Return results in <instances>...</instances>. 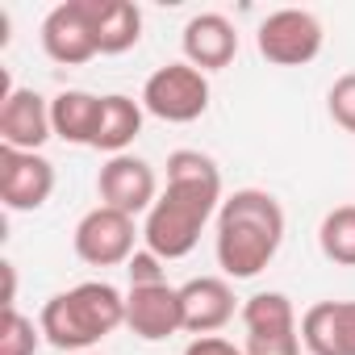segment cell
<instances>
[{
	"label": "cell",
	"mask_w": 355,
	"mask_h": 355,
	"mask_svg": "<svg viewBox=\"0 0 355 355\" xmlns=\"http://www.w3.org/2000/svg\"><path fill=\"white\" fill-rule=\"evenodd\" d=\"M222 171L209 155L201 150H171L167 155V189L150 205L142 222V243L155 251L163 263L167 259H184L197 243L209 218L222 209Z\"/></svg>",
	"instance_id": "obj_1"
},
{
	"label": "cell",
	"mask_w": 355,
	"mask_h": 355,
	"mask_svg": "<svg viewBox=\"0 0 355 355\" xmlns=\"http://www.w3.org/2000/svg\"><path fill=\"white\" fill-rule=\"evenodd\" d=\"M284 243V209L263 189H239L218 209V268L230 280L259 276Z\"/></svg>",
	"instance_id": "obj_2"
},
{
	"label": "cell",
	"mask_w": 355,
	"mask_h": 355,
	"mask_svg": "<svg viewBox=\"0 0 355 355\" xmlns=\"http://www.w3.org/2000/svg\"><path fill=\"white\" fill-rule=\"evenodd\" d=\"M42 338L67 355L92 351L117 326H125V297L109 280H84L67 293H55L42 305Z\"/></svg>",
	"instance_id": "obj_3"
},
{
	"label": "cell",
	"mask_w": 355,
	"mask_h": 355,
	"mask_svg": "<svg viewBox=\"0 0 355 355\" xmlns=\"http://www.w3.org/2000/svg\"><path fill=\"white\" fill-rule=\"evenodd\" d=\"M142 109L167 125H189L209 109V76L197 71L193 63H167L146 76Z\"/></svg>",
	"instance_id": "obj_4"
},
{
	"label": "cell",
	"mask_w": 355,
	"mask_h": 355,
	"mask_svg": "<svg viewBox=\"0 0 355 355\" xmlns=\"http://www.w3.org/2000/svg\"><path fill=\"white\" fill-rule=\"evenodd\" d=\"M322 42H326V30L309 9H276L259 21V34H255L259 55L276 67L313 63L322 55Z\"/></svg>",
	"instance_id": "obj_5"
},
{
	"label": "cell",
	"mask_w": 355,
	"mask_h": 355,
	"mask_svg": "<svg viewBox=\"0 0 355 355\" xmlns=\"http://www.w3.org/2000/svg\"><path fill=\"white\" fill-rule=\"evenodd\" d=\"M247 326V355H301V326L297 309L284 293H255L243 305Z\"/></svg>",
	"instance_id": "obj_6"
},
{
	"label": "cell",
	"mask_w": 355,
	"mask_h": 355,
	"mask_svg": "<svg viewBox=\"0 0 355 355\" xmlns=\"http://www.w3.org/2000/svg\"><path fill=\"white\" fill-rule=\"evenodd\" d=\"M142 230L134 226L130 214L121 209H109V205H96L80 218L76 226V255L92 268H117V263H130L134 259V239Z\"/></svg>",
	"instance_id": "obj_7"
},
{
	"label": "cell",
	"mask_w": 355,
	"mask_h": 355,
	"mask_svg": "<svg viewBox=\"0 0 355 355\" xmlns=\"http://www.w3.org/2000/svg\"><path fill=\"white\" fill-rule=\"evenodd\" d=\"M55 193V163L38 150L0 146V201L13 214H34Z\"/></svg>",
	"instance_id": "obj_8"
},
{
	"label": "cell",
	"mask_w": 355,
	"mask_h": 355,
	"mask_svg": "<svg viewBox=\"0 0 355 355\" xmlns=\"http://www.w3.org/2000/svg\"><path fill=\"white\" fill-rule=\"evenodd\" d=\"M96 193H101V205L109 209H121L130 218L138 214H150V205L159 201V180H155V167L138 155H113L101 163L96 171Z\"/></svg>",
	"instance_id": "obj_9"
},
{
	"label": "cell",
	"mask_w": 355,
	"mask_h": 355,
	"mask_svg": "<svg viewBox=\"0 0 355 355\" xmlns=\"http://www.w3.org/2000/svg\"><path fill=\"white\" fill-rule=\"evenodd\" d=\"M42 51H46V59H55L63 67H80V63L101 55L88 0H63V5H55L46 13V21H42Z\"/></svg>",
	"instance_id": "obj_10"
},
{
	"label": "cell",
	"mask_w": 355,
	"mask_h": 355,
	"mask_svg": "<svg viewBox=\"0 0 355 355\" xmlns=\"http://www.w3.org/2000/svg\"><path fill=\"white\" fill-rule=\"evenodd\" d=\"M125 326L142 343H163L175 330H184V309H180V288L163 284H134L125 293Z\"/></svg>",
	"instance_id": "obj_11"
},
{
	"label": "cell",
	"mask_w": 355,
	"mask_h": 355,
	"mask_svg": "<svg viewBox=\"0 0 355 355\" xmlns=\"http://www.w3.org/2000/svg\"><path fill=\"white\" fill-rule=\"evenodd\" d=\"M46 138H55L51 101L34 88H9L0 96V146L38 150Z\"/></svg>",
	"instance_id": "obj_12"
},
{
	"label": "cell",
	"mask_w": 355,
	"mask_h": 355,
	"mask_svg": "<svg viewBox=\"0 0 355 355\" xmlns=\"http://www.w3.org/2000/svg\"><path fill=\"white\" fill-rule=\"evenodd\" d=\"M180 46H184V63H193L197 71H222L239 55V30L222 13H197L189 17Z\"/></svg>",
	"instance_id": "obj_13"
},
{
	"label": "cell",
	"mask_w": 355,
	"mask_h": 355,
	"mask_svg": "<svg viewBox=\"0 0 355 355\" xmlns=\"http://www.w3.org/2000/svg\"><path fill=\"white\" fill-rule=\"evenodd\" d=\"M301 347L309 355H355V301H318L301 318Z\"/></svg>",
	"instance_id": "obj_14"
},
{
	"label": "cell",
	"mask_w": 355,
	"mask_h": 355,
	"mask_svg": "<svg viewBox=\"0 0 355 355\" xmlns=\"http://www.w3.org/2000/svg\"><path fill=\"white\" fill-rule=\"evenodd\" d=\"M180 309H184V330L189 334H218L234 318V288L222 276H197L180 284Z\"/></svg>",
	"instance_id": "obj_15"
},
{
	"label": "cell",
	"mask_w": 355,
	"mask_h": 355,
	"mask_svg": "<svg viewBox=\"0 0 355 355\" xmlns=\"http://www.w3.org/2000/svg\"><path fill=\"white\" fill-rule=\"evenodd\" d=\"M92 30H96V51L101 55H125L142 38V9L130 0H88Z\"/></svg>",
	"instance_id": "obj_16"
},
{
	"label": "cell",
	"mask_w": 355,
	"mask_h": 355,
	"mask_svg": "<svg viewBox=\"0 0 355 355\" xmlns=\"http://www.w3.org/2000/svg\"><path fill=\"white\" fill-rule=\"evenodd\" d=\"M96 121H101V96H92V92H84V88H63V92L51 101L55 138H63V142H71V146H92Z\"/></svg>",
	"instance_id": "obj_17"
},
{
	"label": "cell",
	"mask_w": 355,
	"mask_h": 355,
	"mask_svg": "<svg viewBox=\"0 0 355 355\" xmlns=\"http://www.w3.org/2000/svg\"><path fill=\"white\" fill-rule=\"evenodd\" d=\"M142 101H130L121 92H109L101 96V121H96V138H92V150H105L109 159L113 155H125V146L142 134Z\"/></svg>",
	"instance_id": "obj_18"
},
{
	"label": "cell",
	"mask_w": 355,
	"mask_h": 355,
	"mask_svg": "<svg viewBox=\"0 0 355 355\" xmlns=\"http://www.w3.org/2000/svg\"><path fill=\"white\" fill-rule=\"evenodd\" d=\"M318 247L330 263L355 268V205H334L318 226Z\"/></svg>",
	"instance_id": "obj_19"
},
{
	"label": "cell",
	"mask_w": 355,
	"mask_h": 355,
	"mask_svg": "<svg viewBox=\"0 0 355 355\" xmlns=\"http://www.w3.org/2000/svg\"><path fill=\"white\" fill-rule=\"evenodd\" d=\"M42 326H34V318H26L21 309H5L0 322V355H38L42 347Z\"/></svg>",
	"instance_id": "obj_20"
},
{
	"label": "cell",
	"mask_w": 355,
	"mask_h": 355,
	"mask_svg": "<svg viewBox=\"0 0 355 355\" xmlns=\"http://www.w3.org/2000/svg\"><path fill=\"white\" fill-rule=\"evenodd\" d=\"M326 105H330L334 125H343L347 134H355V71H347V76H338V80L330 84Z\"/></svg>",
	"instance_id": "obj_21"
},
{
	"label": "cell",
	"mask_w": 355,
	"mask_h": 355,
	"mask_svg": "<svg viewBox=\"0 0 355 355\" xmlns=\"http://www.w3.org/2000/svg\"><path fill=\"white\" fill-rule=\"evenodd\" d=\"M125 272H130V288L134 284H163V259L155 251H134Z\"/></svg>",
	"instance_id": "obj_22"
},
{
	"label": "cell",
	"mask_w": 355,
	"mask_h": 355,
	"mask_svg": "<svg viewBox=\"0 0 355 355\" xmlns=\"http://www.w3.org/2000/svg\"><path fill=\"white\" fill-rule=\"evenodd\" d=\"M184 355H247V351L234 347V343L222 338V334H201V338H193V343L184 347Z\"/></svg>",
	"instance_id": "obj_23"
},
{
	"label": "cell",
	"mask_w": 355,
	"mask_h": 355,
	"mask_svg": "<svg viewBox=\"0 0 355 355\" xmlns=\"http://www.w3.org/2000/svg\"><path fill=\"white\" fill-rule=\"evenodd\" d=\"M80 355H96V351H80Z\"/></svg>",
	"instance_id": "obj_24"
}]
</instances>
